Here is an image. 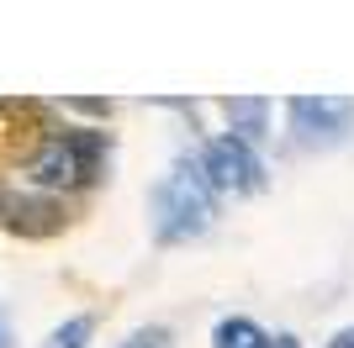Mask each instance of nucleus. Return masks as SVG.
Wrapping results in <instances>:
<instances>
[{
  "instance_id": "nucleus-3",
  "label": "nucleus",
  "mask_w": 354,
  "mask_h": 348,
  "mask_svg": "<svg viewBox=\"0 0 354 348\" xmlns=\"http://www.w3.org/2000/svg\"><path fill=\"white\" fill-rule=\"evenodd\" d=\"M291 122L301 137H344L354 122V106L349 101H333V95H317V101H291Z\"/></svg>"
},
{
  "instance_id": "nucleus-10",
  "label": "nucleus",
  "mask_w": 354,
  "mask_h": 348,
  "mask_svg": "<svg viewBox=\"0 0 354 348\" xmlns=\"http://www.w3.org/2000/svg\"><path fill=\"white\" fill-rule=\"evenodd\" d=\"M270 348H296V343H291V338H270Z\"/></svg>"
},
{
  "instance_id": "nucleus-2",
  "label": "nucleus",
  "mask_w": 354,
  "mask_h": 348,
  "mask_svg": "<svg viewBox=\"0 0 354 348\" xmlns=\"http://www.w3.org/2000/svg\"><path fill=\"white\" fill-rule=\"evenodd\" d=\"M201 169H207L212 190H222V195H249V190L265 185V164L254 159V148L238 143V137H217V143H207Z\"/></svg>"
},
{
  "instance_id": "nucleus-5",
  "label": "nucleus",
  "mask_w": 354,
  "mask_h": 348,
  "mask_svg": "<svg viewBox=\"0 0 354 348\" xmlns=\"http://www.w3.org/2000/svg\"><path fill=\"white\" fill-rule=\"evenodd\" d=\"M227 116L238 127V143H254L265 132V101H227Z\"/></svg>"
},
{
  "instance_id": "nucleus-6",
  "label": "nucleus",
  "mask_w": 354,
  "mask_h": 348,
  "mask_svg": "<svg viewBox=\"0 0 354 348\" xmlns=\"http://www.w3.org/2000/svg\"><path fill=\"white\" fill-rule=\"evenodd\" d=\"M217 348H270V338L254 327V322L233 317V322H222L217 327Z\"/></svg>"
},
{
  "instance_id": "nucleus-11",
  "label": "nucleus",
  "mask_w": 354,
  "mask_h": 348,
  "mask_svg": "<svg viewBox=\"0 0 354 348\" xmlns=\"http://www.w3.org/2000/svg\"><path fill=\"white\" fill-rule=\"evenodd\" d=\"M0 348H6V327H0Z\"/></svg>"
},
{
  "instance_id": "nucleus-1",
  "label": "nucleus",
  "mask_w": 354,
  "mask_h": 348,
  "mask_svg": "<svg viewBox=\"0 0 354 348\" xmlns=\"http://www.w3.org/2000/svg\"><path fill=\"white\" fill-rule=\"evenodd\" d=\"M153 217H159L164 243H180V238L207 232V222H212V180H207V169L191 164V159H180L175 169L164 174V185L153 190Z\"/></svg>"
},
{
  "instance_id": "nucleus-4",
  "label": "nucleus",
  "mask_w": 354,
  "mask_h": 348,
  "mask_svg": "<svg viewBox=\"0 0 354 348\" xmlns=\"http://www.w3.org/2000/svg\"><path fill=\"white\" fill-rule=\"evenodd\" d=\"M32 174H37L43 185H74V180L85 174V164H80V148H74L69 137L48 143V148H43V159L32 164Z\"/></svg>"
},
{
  "instance_id": "nucleus-8",
  "label": "nucleus",
  "mask_w": 354,
  "mask_h": 348,
  "mask_svg": "<svg viewBox=\"0 0 354 348\" xmlns=\"http://www.w3.org/2000/svg\"><path fill=\"white\" fill-rule=\"evenodd\" d=\"M122 348H169V333H164V327H148V333H133Z\"/></svg>"
},
{
  "instance_id": "nucleus-7",
  "label": "nucleus",
  "mask_w": 354,
  "mask_h": 348,
  "mask_svg": "<svg viewBox=\"0 0 354 348\" xmlns=\"http://www.w3.org/2000/svg\"><path fill=\"white\" fill-rule=\"evenodd\" d=\"M85 338H90V317H74V322H64L43 348H85Z\"/></svg>"
},
{
  "instance_id": "nucleus-9",
  "label": "nucleus",
  "mask_w": 354,
  "mask_h": 348,
  "mask_svg": "<svg viewBox=\"0 0 354 348\" xmlns=\"http://www.w3.org/2000/svg\"><path fill=\"white\" fill-rule=\"evenodd\" d=\"M328 348H354V327H344V333L333 338V343H328Z\"/></svg>"
}]
</instances>
